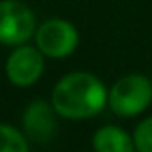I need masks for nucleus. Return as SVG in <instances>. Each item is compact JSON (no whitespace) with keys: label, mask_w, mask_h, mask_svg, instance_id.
Wrapping results in <instances>:
<instances>
[{"label":"nucleus","mask_w":152,"mask_h":152,"mask_svg":"<svg viewBox=\"0 0 152 152\" xmlns=\"http://www.w3.org/2000/svg\"><path fill=\"white\" fill-rule=\"evenodd\" d=\"M104 83L90 72L68 73L52 91V106L59 116L68 120H86L97 116L107 106Z\"/></svg>","instance_id":"obj_1"},{"label":"nucleus","mask_w":152,"mask_h":152,"mask_svg":"<svg viewBox=\"0 0 152 152\" xmlns=\"http://www.w3.org/2000/svg\"><path fill=\"white\" fill-rule=\"evenodd\" d=\"M0 152H29L23 134L13 125L0 124Z\"/></svg>","instance_id":"obj_8"},{"label":"nucleus","mask_w":152,"mask_h":152,"mask_svg":"<svg viewBox=\"0 0 152 152\" xmlns=\"http://www.w3.org/2000/svg\"><path fill=\"white\" fill-rule=\"evenodd\" d=\"M95 152H136L132 136L118 125H104L93 134Z\"/></svg>","instance_id":"obj_7"},{"label":"nucleus","mask_w":152,"mask_h":152,"mask_svg":"<svg viewBox=\"0 0 152 152\" xmlns=\"http://www.w3.org/2000/svg\"><path fill=\"white\" fill-rule=\"evenodd\" d=\"M36 16L22 0H0V43L20 47L36 32Z\"/></svg>","instance_id":"obj_3"},{"label":"nucleus","mask_w":152,"mask_h":152,"mask_svg":"<svg viewBox=\"0 0 152 152\" xmlns=\"http://www.w3.org/2000/svg\"><path fill=\"white\" fill-rule=\"evenodd\" d=\"M43 68H45V61L38 47L20 45L7 57L6 75L15 86L27 88V86H32L41 77Z\"/></svg>","instance_id":"obj_5"},{"label":"nucleus","mask_w":152,"mask_h":152,"mask_svg":"<svg viewBox=\"0 0 152 152\" xmlns=\"http://www.w3.org/2000/svg\"><path fill=\"white\" fill-rule=\"evenodd\" d=\"M36 47L47 57L63 59L79 47V32L73 23L66 20H47L36 31Z\"/></svg>","instance_id":"obj_4"},{"label":"nucleus","mask_w":152,"mask_h":152,"mask_svg":"<svg viewBox=\"0 0 152 152\" xmlns=\"http://www.w3.org/2000/svg\"><path fill=\"white\" fill-rule=\"evenodd\" d=\"M152 104V81L143 73H129L120 77L109 90L107 106L122 118L141 115Z\"/></svg>","instance_id":"obj_2"},{"label":"nucleus","mask_w":152,"mask_h":152,"mask_svg":"<svg viewBox=\"0 0 152 152\" xmlns=\"http://www.w3.org/2000/svg\"><path fill=\"white\" fill-rule=\"evenodd\" d=\"M22 122L25 132L34 141L45 143L54 136L57 129V111L45 100H34L31 106H27Z\"/></svg>","instance_id":"obj_6"},{"label":"nucleus","mask_w":152,"mask_h":152,"mask_svg":"<svg viewBox=\"0 0 152 152\" xmlns=\"http://www.w3.org/2000/svg\"><path fill=\"white\" fill-rule=\"evenodd\" d=\"M136 152H152V116L141 120L132 132Z\"/></svg>","instance_id":"obj_9"}]
</instances>
